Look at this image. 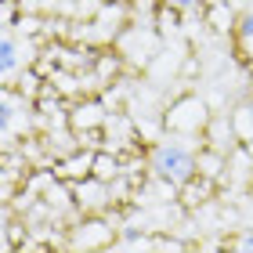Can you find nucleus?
Wrapping results in <instances>:
<instances>
[{"instance_id": "obj_3", "label": "nucleus", "mask_w": 253, "mask_h": 253, "mask_svg": "<svg viewBox=\"0 0 253 253\" xmlns=\"http://www.w3.org/2000/svg\"><path fill=\"white\" fill-rule=\"evenodd\" d=\"M163 7H174V11H188V7H199L203 0H159Z\"/></svg>"}, {"instance_id": "obj_2", "label": "nucleus", "mask_w": 253, "mask_h": 253, "mask_svg": "<svg viewBox=\"0 0 253 253\" xmlns=\"http://www.w3.org/2000/svg\"><path fill=\"white\" fill-rule=\"evenodd\" d=\"M18 65H22L18 40H15L11 29H4V40H0V76H4V84H11V76L18 73Z\"/></svg>"}, {"instance_id": "obj_4", "label": "nucleus", "mask_w": 253, "mask_h": 253, "mask_svg": "<svg viewBox=\"0 0 253 253\" xmlns=\"http://www.w3.org/2000/svg\"><path fill=\"white\" fill-rule=\"evenodd\" d=\"M239 246H243V250H253V232H250V235H243V239H239Z\"/></svg>"}, {"instance_id": "obj_1", "label": "nucleus", "mask_w": 253, "mask_h": 253, "mask_svg": "<svg viewBox=\"0 0 253 253\" xmlns=\"http://www.w3.org/2000/svg\"><path fill=\"white\" fill-rule=\"evenodd\" d=\"M148 170L159 185L167 188H185L188 181L199 174V152L188 145V137H159L152 156H148Z\"/></svg>"}]
</instances>
